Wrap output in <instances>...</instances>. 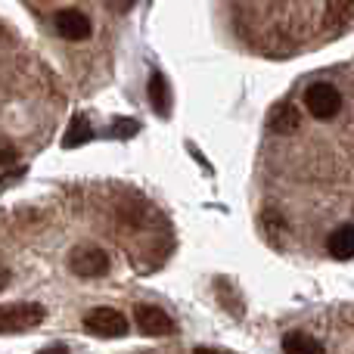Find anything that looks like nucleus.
<instances>
[{
	"mask_svg": "<svg viewBox=\"0 0 354 354\" xmlns=\"http://www.w3.org/2000/svg\"><path fill=\"white\" fill-rule=\"evenodd\" d=\"M137 131H140V124H137L134 118H118V122L112 124V134L115 137H134Z\"/></svg>",
	"mask_w": 354,
	"mask_h": 354,
	"instance_id": "ddd939ff",
	"label": "nucleus"
},
{
	"mask_svg": "<svg viewBox=\"0 0 354 354\" xmlns=\"http://www.w3.org/2000/svg\"><path fill=\"white\" fill-rule=\"evenodd\" d=\"M305 106L314 118H333L339 109H342V93L336 91L326 81H317L305 91Z\"/></svg>",
	"mask_w": 354,
	"mask_h": 354,
	"instance_id": "20e7f679",
	"label": "nucleus"
},
{
	"mask_svg": "<svg viewBox=\"0 0 354 354\" xmlns=\"http://www.w3.org/2000/svg\"><path fill=\"white\" fill-rule=\"evenodd\" d=\"M354 22V0H326L324 12V28L330 35H339Z\"/></svg>",
	"mask_w": 354,
	"mask_h": 354,
	"instance_id": "0eeeda50",
	"label": "nucleus"
},
{
	"mask_svg": "<svg viewBox=\"0 0 354 354\" xmlns=\"http://www.w3.org/2000/svg\"><path fill=\"white\" fill-rule=\"evenodd\" d=\"M149 103H153V109L159 112L162 118L171 115V93H168V81L165 75L153 72V78H149Z\"/></svg>",
	"mask_w": 354,
	"mask_h": 354,
	"instance_id": "9d476101",
	"label": "nucleus"
},
{
	"mask_svg": "<svg viewBox=\"0 0 354 354\" xmlns=\"http://www.w3.org/2000/svg\"><path fill=\"white\" fill-rule=\"evenodd\" d=\"M326 249H330L333 258L345 261V258H354V224H342L330 233L326 239Z\"/></svg>",
	"mask_w": 354,
	"mask_h": 354,
	"instance_id": "1a4fd4ad",
	"label": "nucleus"
},
{
	"mask_svg": "<svg viewBox=\"0 0 354 354\" xmlns=\"http://www.w3.org/2000/svg\"><path fill=\"white\" fill-rule=\"evenodd\" d=\"M299 124H301V112L295 109V103H277L268 115L270 134H292Z\"/></svg>",
	"mask_w": 354,
	"mask_h": 354,
	"instance_id": "6e6552de",
	"label": "nucleus"
},
{
	"mask_svg": "<svg viewBox=\"0 0 354 354\" xmlns=\"http://www.w3.org/2000/svg\"><path fill=\"white\" fill-rule=\"evenodd\" d=\"M283 351H324V345H320L317 339L305 336V333H289V336L283 339Z\"/></svg>",
	"mask_w": 354,
	"mask_h": 354,
	"instance_id": "f8f14e48",
	"label": "nucleus"
},
{
	"mask_svg": "<svg viewBox=\"0 0 354 354\" xmlns=\"http://www.w3.org/2000/svg\"><path fill=\"white\" fill-rule=\"evenodd\" d=\"M53 25L66 41H84V37H91V19L81 10H75V6H66V10L56 12Z\"/></svg>",
	"mask_w": 354,
	"mask_h": 354,
	"instance_id": "423d86ee",
	"label": "nucleus"
},
{
	"mask_svg": "<svg viewBox=\"0 0 354 354\" xmlns=\"http://www.w3.org/2000/svg\"><path fill=\"white\" fill-rule=\"evenodd\" d=\"M19 159V149L10 140H0V165H12Z\"/></svg>",
	"mask_w": 354,
	"mask_h": 354,
	"instance_id": "4468645a",
	"label": "nucleus"
},
{
	"mask_svg": "<svg viewBox=\"0 0 354 354\" xmlns=\"http://www.w3.org/2000/svg\"><path fill=\"white\" fill-rule=\"evenodd\" d=\"M6 283H10V270H3V268H0V292H3V289H6Z\"/></svg>",
	"mask_w": 354,
	"mask_h": 354,
	"instance_id": "dca6fc26",
	"label": "nucleus"
},
{
	"mask_svg": "<svg viewBox=\"0 0 354 354\" xmlns=\"http://www.w3.org/2000/svg\"><path fill=\"white\" fill-rule=\"evenodd\" d=\"M91 137H93L91 122H87L84 115H75L72 122H68L66 137H62V147H66V149H75V147H81V143H87Z\"/></svg>",
	"mask_w": 354,
	"mask_h": 354,
	"instance_id": "9b49d317",
	"label": "nucleus"
},
{
	"mask_svg": "<svg viewBox=\"0 0 354 354\" xmlns=\"http://www.w3.org/2000/svg\"><path fill=\"white\" fill-rule=\"evenodd\" d=\"M84 326H87V333H93V336H100V339L128 336V317H124L122 311H115V308H93L84 317Z\"/></svg>",
	"mask_w": 354,
	"mask_h": 354,
	"instance_id": "f03ea898",
	"label": "nucleus"
},
{
	"mask_svg": "<svg viewBox=\"0 0 354 354\" xmlns=\"http://www.w3.org/2000/svg\"><path fill=\"white\" fill-rule=\"evenodd\" d=\"M134 320H137L143 336H171L174 333V320L156 305H137Z\"/></svg>",
	"mask_w": 354,
	"mask_h": 354,
	"instance_id": "39448f33",
	"label": "nucleus"
},
{
	"mask_svg": "<svg viewBox=\"0 0 354 354\" xmlns=\"http://www.w3.org/2000/svg\"><path fill=\"white\" fill-rule=\"evenodd\" d=\"M44 317H47V311H44L41 305H31V301L3 305L0 308V333H3V336H12V333L35 330Z\"/></svg>",
	"mask_w": 354,
	"mask_h": 354,
	"instance_id": "f257e3e1",
	"label": "nucleus"
},
{
	"mask_svg": "<svg viewBox=\"0 0 354 354\" xmlns=\"http://www.w3.org/2000/svg\"><path fill=\"white\" fill-rule=\"evenodd\" d=\"M134 3H137V0H106V6H109L112 12H128Z\"/></svg>",
	"mask_w": 354,
	"mask_h": 354,
	"instance_id": "2eb2a0df",
	"label": "nucleus"
},
{
	"mask_svg": "<svg viewBox=\"0 0 354 354\" xmlns=\"http://www.w3.org/2000/svg\"><path fill=\"white\" fill-rule=\"evenodd\" d=\"M68 268H72L75 277H84V280H93V277L109 274V255L97 245H78V249L68 255Z\"/></svg>",
	"mask_w": 354,
	"mask_h": 354,
	"instance_id": "7ed1b4c3",
	"label": "nucleus"
}]
</instances>
